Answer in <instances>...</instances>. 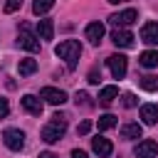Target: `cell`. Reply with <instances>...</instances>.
I'll return each instance as SVG.
<instances>
[{
	"label": "cell",
	"mask_w": 158,
	"mask_h": 158,
	"mask_svg": "<svg viewBox=\"0 0 158 158\" xmlns=\"http://www.w3.org/2000/svg\"><path fill=\"white\" fill-rule=\"evenodd\" d=\"M40 99H44L47 104H52V106H62L64 101H67V94L62 91V89H54V86H44L42 91H40Z\"/></svg>",
	"instance_id": "obj_9"
},
{
	"label": "cell",
	"mask_w": 158,
	"mask_h": 158,
	"mask_svg": "<svg viewBox=\"0 0 158 158\" xmlns=\"http://www.w3.org/2000/svg\"><path fill=\"white\" fill-rule=\"evenodd\" d=\"M89 128H91V121H81V123H79V128H77V133H79V136H86V133H89Z\"/></svg>",
	"instance_id": "obj_27"
},
{
	"label": "cell",
	"mask_w": 158,
	"mask_h": 158,
	"mask_svg": "<svg viewBox=\"0 0 158 158\" xmlns=\"http://www.w3.org/2000/svg\"><path fill=\"white\" fill-rule=\"evenodd\" d=\"M138 20V12L133 10V7H128V10H121V12H114L111 17H109V22L116 27V30H126L128 25H133Z\"/></svg>",
	"instance_id": "obj_4"
},
{
	"label": "cell",
	"mask_w": 158,
	"mask_h": 158,
	"mask_svg": "<svg viewBox=\"0 0 158 158\" xmlns=\"http://www.w3.org/2000/svg\"><path fill=\"white\" fill-rule=\"evenodd\" d=\"M121 138L123 141H136V138H141L143 136V126L141 123H133V121H128V123H123L121 126Z\"/></svg>",
	"instance_id": "obj_14"
},
{
	"label": "cell",
	"mask_w": 158,
	"mask_h": 158,
	"mask_svg": "<svg viewBox=\"0 0 158 158\" xmlns=\"http://www.w3.org/2000/svg\"><path fill=\"white\" fill-rule=\"evenodd\" d=\"M17 72H20V77H30V74L37 72V62H35V59H20Z\"/></svg>",
	"instance_id": "obj_20"
},
{
	"label": "cell",
	"mask_w": 158,
	"mask_h": 158,
	"mask_svg": "<svg viewBox=\"0 0 158 158\" xmlns=\"http://www.w3.org/2000/svg\"><path fill=\"white\" fill-rule=\"evenodd\" d=\"M138 86L146 89V91H156L158 89V77L156 74H143V77H138Z\"/></svg>",
	"instance_id": "obj_19"
},
{
	"label": "cell",
	"mask_w": 158,
	"mask_h": 158,
	"mask_svg": "<svg viewBox=\"0 0 158 158\" xmlns=\"http://www.w3.org/2000/svg\"><path fill=\"white\" fill-rule=\"evenodd\" d=\"M37 35H40L42 40H52V37H54V22H52L49 17L40 20V22H37Z\"/></svg>",
	"instance_id": "obj_16"
},
{
	"label": "cell",
	"mask_w": 158,
	"mask_h": 158,
	"mask_svg": "<svg viewBox=\"0 0 158 158\" xmlns=\"http://www.w3.org/2000/svg\"><path fill=\"white\" fill-rule=\"evenodd\" d=\"M54 7V0H35L32 2V12L35 15H44V12H49Z\"/></svg>",
	"instance_id": "obj_21"
},
{
	"label": "cell",
	"mask_w": 158,
	"mask_h": 158,
	"mask_svg": "<svg viewBox=\"0 0 158 158\" xmlns=\"http://www.w3.org/2000/svg\"><path fill=\"white\" fill-rule=\"evenodd\" d=\"M17 44L22 47V49H27V52H40V40H37V35L30 30V25H20V32H17Z\"/></svg>",
	"instance_id": "obj_3"
},
{
	"label": "cell",
	"mask_w": 158,
	"mask_h": 158,
	"mask_svg": "<svg viewBox=\"0 0 158 158\" xmlns=\"http://www.w3.org/2000/svg\"><path fill=\"white\" fill-rule=\"evenodd\" d=\"M7 114H10V104H7V99L0 96V118H5Z\"/></svg>",
	"instance_id": "obj_26"
},
{
	"label": "cell",
	"mask_w": 158,
	"mask_h": 158,
	"mask_svg": "<svg viewBox=\"0 0 158 158\" xmlns=\"http://www.w3.org/2000/svg\"><path fill=\"white\" fill-rule=\"evenodd\" d=\"M64 133H67V116L64 114H54L52 121H47L42 126V133L40 136H42L44 143H57V141L64 138Z\"/></svg>",
	"instance_id": "obj_1"
},
{
	"label": "cell",
	"mask_w": 158,
	"mask_h": 158,
	"mask_svg": "<svg viewBox=\"0 0 158 158\" xmlns=\"http://www.w3.org/2000/svg\"><path fill=\"white\" fill-rule=\"evenodd\" d=\"M141 42H146V44H158V22H153V20H148L143 27H141Z\"/></svg>",
	"instance_id": "obj_10"
},
{
	"label": "cell",
	"mask_w": 158,
	"mask_h": 158,
	"mask_svg": "<svg viewBox=\"0 0 158 158\" xmlns=\"http://www.w3.org/2000/svg\"><path fill=\"white\" fill-rule=\"evenodd\" d=\"M133 35L128 32V30H114L111 32V42L116 44V47H121V49H128V47H133Z\"/></svg>",
	"instance_id": "obj_12"
},
{
	"label": "cell",
	"mask_w": 158,
	"mask_h": 158,
	"mask_svg": "<svg viewBox=\"0 0 158 158\" xmlns=\"http://www.w3.org/2000/svg\"><path fill=\"white\" fill-rule=\"evenodd\" d=\"M54 54L59 59H64L69 69H74L77 62H79V54H81V44H79V40H64L54 47Z\"/></svg>",
	"instance_id": "obj_2"
},
{
	"label": "cell",
	"mask_w": 158,
	"mask_h": 158,
	"mask_svg": "<svg viewBox=\"0 0 158 158\" xmlns=\"http://www.w3.org/2000/svg\"><path fill=\"white\" fill-rule=\"evenodd\" d=\"M20 5H22V0H5V5H2V10L10 15V12H15V10H20Z\"/></svg>",
	"instance_id": "obj_25"
},
{
	"label": "cell",
	"mask_w": 158,
	"mask_h": 158,
	"mask_svg": "<svg viewBox=\"0 0 158 158\" xmlns=\"http://www.w3.org/2000/svg\"><path fill=\"white\" fill-rule=\"evenodd\" d=\"M37 158H59V156H57V153H52V151H42Z\"/></svg>",
	"instance_id": "obj_29"
},
{
	"label": "cell",
	"mask_w": 158,
	"mask_h": 158,
	"mask_svg": "<svg viewBox=\"0 0 158 158\" xmlns=\"http://www.w3.org/2000/svg\"><path fill=\"white\" fill-rule=\"evenodd\" d=\"M138 64H141V67H146V69L158 67V52H156V49H146V52H141Z\"/></svg>",
	"instance_id": "obj_17"
},
{
	"label": "cell",
	"mask_w": 158,
	"mask_h": 158,
	"mask_svg": "<svg viewBox=\"0 0 158 158\" xmlns=\"http://www.w3.org/2000/svg\"><path fill=\"white\" fill-rule=\"evenodd\" d=\"M74 101H77V106H91V96L86 91H77L74 94Z\"/></svg>",
	"instance_id": "obj_23"
},
{
	"label": "cell",
	"mask_w": 158,
	"mask_h": 158,
	"mask_svg": "<svg viewBox=\"0 0 158 158\" xmlns=\"http://www.w3.org/2000/svg\"><path fill=\"white\" fill-rule=\"evenodd\" d=\"M2 141H5V146L10 148V151H22L25 148V133L20 131V128H5L2 131Z\"/></svg>",
	"instance_id": "obj_5"
},
{
	"label": "cell",
	"mask_w": 158,
	"mask_h": 158,
	"mask_svg": "<svg viewBox=\"0 0 158 158\" xmlns=\"http://www.w3.org/2000/svg\"><path fill=\"white\" fill-rule=\"evenodd\" d=\"M106 64H109V69H111V77H114V79H123V77H126L128 59H126L123 54H111V57L106 59Z\"/></svg>",
	"instance_id": "obj_6"
},
{
	"label": "cell",
	"mask_w": 158,
	"mask_h": 158,
	"mask_svg": "<svg viewBox=\"0 0 158 158\" xmlns=\"http://www.w3.org/2000/svg\"><path fill=\"white\" fill-rule=\"evenodd\" d=\"M121 104H123L126 109H133V106L138 104V99H136V94H131V91H126V94L121 96Z\"/></svg>",
	"instance_id": "obj_24"
},
{
	"label": "cell",
	"mask_w": 158,
	"mask_h": 158,
	"mask_svg": "<svg viewBox=\"0 0 158 158\" xmlns=\"http://www.w3.org/2000/svg\"><path fill=\"white\" fill-rule=\"evenodd\" d=\"M141 118L146 126H156L158 123V104H143L141 106Z\"/></svg>",
	"instance_id": "obj_15"
},
{
	"label": "cell",
	"mask_w": 158,
	"mask_h": 158,
	"mask_svg": "<svg viewBox=\"0 0 158 158\" xmlns=\"http://www.w3.org/2000/svg\"><path fill=\"white\" fill-rule=\"evenodd\" d=\"M20 104H22V109H25L27 114H32V116H42V111H44L42 99L35 96V94H25V96L20 99Z\"/></svg>",
	"instance_id": "obj_8"
},
{
	"label": "cell",
	"mask_w": 158,
	"mask_h": 158,
	"mask_svg": "<svg viewBox=\"0 0 158 158\" xmlns=\"http://www.w3.org/2000/svg\"><path fill=\"white\" fill-rule=\"evenodd\" d=\"M91 148H94V153H96L99 158H109V156L114 153V146H111V141H109V138H101V136L91 138Z\"/></svg>",
	"instance_id": "obj_13"
},
{
	"label": "cell",
	"mask_w": 158,
	"mask_h": 158,
	"mask_svg": "<svg viewBox=\"0 0 158 158\" xmlns=\"http://www.w3.org/2000/svg\"><path fill=\"white\" fill-rule=\"evenodd\" d=\"M111 5H118V2H126V0H109Z\"/></svg>",
	"instance_id": "obj_31"
},
{
	"label": "cell",
	"mask_w": 158,
	"mask_h": 158,
	"mask_svg": "<svg viewBox=\"0 0 158 158\" xmlns=\"http://www.w3.org/2000/svg\"><path fill=\"white\" fill-rule=\"evenodd\" d=\"M133 156H136V158H156V156H158V143H156L153 138H143V141L136 143Z\"/></svg>",
	"instance_id": "obj_7"
},
{
	"label": "cell",
	"mask_w": 158,
	"mask_h": 158,
	"mask_svg": "<svg viewBox=\"0 0 158 158\" xmlns=\"http://www.w3.org/2000/svg\"><path fill=\"white\" fill-rule=\"evenodd\" d=\"M72 158H89V156H86L84 151H79V148H74V151H72Z\"/></svg>",
	"instance_id": "obj_30"
},
{
	"label": "cell",
	"mask_w": 158,
	"mask_h": 158,
	"mask_svg": "<svg viewBox=\"0 0 158 158\" xmlns=\"http://www.w3.org/2000/svg\"><path fill=\"white\" fill-rule=\"evenodd\" d=\"M96 126H99V131H109V128L116 126V116H114V114H104V116H99Z\"/></svg>",
	"instance_id": "obj_22"
},
{
	"label": "cell",
	"mask_w": 158,
	"mask_h": 158,
	"mask_svg": "<svg viewBox=\"0 0 158 158\" xmlns=\"http://www.w3.org/2000/svg\"><path fill=\"white\" fill-rule=\"evenodd\" d=\"M104 32H106L104 22H89L86 30H84V35H86V40H89L91 44H99V42L104 40Z\"/></svg>",
	"instance_id": "obj_11"
},
{
	"label": "cell",
	"mask_w": 158,
	"mask_h": 158,
	"mask_svg": "<svg viewBox=\"0 0 158 158\" xmlns=\"http://www.w3.org/2000/svg\"><path fill=\"white\" fill-rule=\"evenodd\" d=\"M116 96H118V86H104V89L99 91V104L109 106V104H111Z\"/></svg>",
	"instance_id": "obj_18"
},
{
	"label": "cell",
	"mask_w": 158,
	"mask_h": 158,
	"mask_svg": "<svg viewBox=\"0 0 158 158\" xmlns=\"http://www.w3.org/2000/svg\"><path fill=\"white\" fill-rule=\"evenodd\" d=\"M99 79H101V74H99L96 69H91V72H89V81H91V84H99Z\"/></svg>",
	"instance_id": "obj_28"
}]
</instances>
